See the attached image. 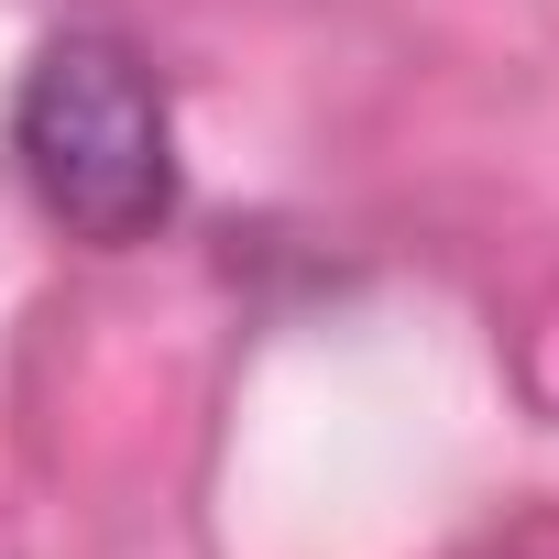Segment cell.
<instances>
[{"label": "cell", "mask_w": 559, "mask_h": 559, "mask_svg": "<svg viewBox=\"0 0 559 559\" xmlns=\"http://www.w3.org/2000/svg\"><path fill=\"white\" fill-rule=\"evenodd\" d=\"M12 143H23L34 198L99 252L143 241L176 209V121H165L154 67L121 34H56L23 78Z\"/></svg>", "instance_id": "1"}]
</instances>
